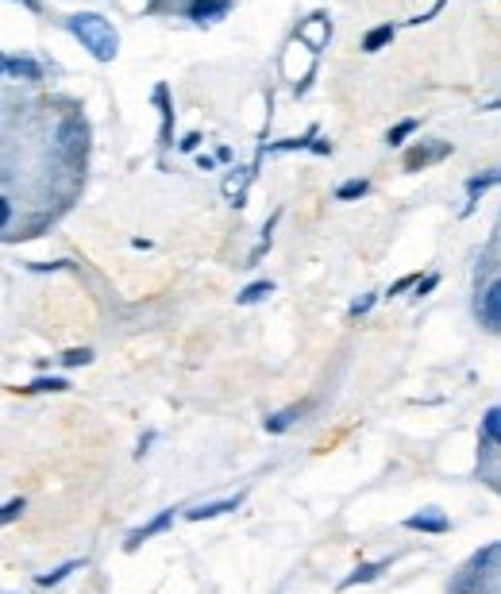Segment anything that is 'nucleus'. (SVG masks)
Returning <instances> with one entry per match:
<instances>
[{"instance_id": "obj_18", "label": "nucleus", "mask_w": 501, "mask_h": 594, "mask_svg": "<svg viewBox=\"0 0 501 594\" xmlns=\"http://www.w3.org/2000/svg\"><path fill=\"white\" fill-rule=\"evenodd\" d=\"M266 294H274V282H270V278H263V282H251V286H243V290H239V305H255V301H263Z\"/></svg>"}, {"instance_id": "obj_19", "label": "nucleus", "mask_w": 501, "mask_h": 594, "mask_svg": "<svg viewBox=\"0 0 501 594\" xmlns=\"http://www.w3.org/2000/svg\"><path fill=\"white\" fill-rule=\"evenodd\" d=\"M58 390H70V382L58 375H43L27 386V394H58Z\"/></svg>"}, {"instance_id": "obj_2", "label": "nucleus", "mask_w": 501, "mask_h": 594, "mask_svg": "<svg viewBox=\"0 0 501 594\" xmlns=\"http://www.w3.org/2000/svg\"><path fill=\"white\" fill-rule=\"evenodd\" d=\"M494 560H498V544H486L482 552H475V556H471V564L455 575L451 594H478V587H482V575L494 567Z\"/></svg>"}, {"instance_id": "obj_4", "label": "nucleus", "mask_w": 501, "mask_h": 594, "mask_svg": "<svg viewBox=\"0 0 501 594\" xmlns=\"http://www.w3.org/2000/svg\"><path fill=\"white\" fill-rule=\"evenodd\" d=\"M58 147H62L66 159H81L85 147H89V124H85L81 116H70V120L58 128Z\"/></svg>"}, {"instance_id": "obj_5", "label": "nucleus", "mask_w": 501, "mask_h": 594, "mask_svg": "<svg viewBox=\"0 0 501 594\" xmlns=\"http://www.w3.org/2000/svg\"><path fill=\"white\" fill-rule=\"evenodd\" d=\"M405 529L409 533H432V537H444V533H451V517L440 506H424V510H417L413 517H405Z\"/></svg>"}, {"instance_id": "obj_24", "label": "nucleus", "mask_w": 501, "mask_h": 594, "mask_svg": "<svg viewBox=\"0 0 501 594\" xmlns=\"http://www.w3.org/2000/svg\"><path fill=\"white\" fill-rule=\"evenodd\" d=\"M374 301H378V294H363V297H355L347 313H351V317H367L370 309H374Z\"/></svg>"}, {"instance_id": "obj_9", "label": "nucleus", "mask_w": 501, "mask_h": 594, "mask_svg": "<svg viewBox=\"0 0 501 594\" xmlns=\"http://www.w3.org/2000/svg\"><path fill=\"white\" fill-rule=\"evenodd\" d=\"M498 448H501V409L490 405L486 417H482V452L486 456H498Z\"/></svg>"}, {"instance_id": "obj_16", "label": "nucleus", "mask_w": 501, "mask_h": 594, "mask_svg": "<svg viewBox=\"0 0 501 594\" xmlns=\"http://www.w3.org/2000/svg\"><path fill=\"white\" fill-rule=\"evenodd\" d=\"M4 74H12V78H24V81H39V78H43L39 62H31V58H8V70H4Z\"/></svg>"}, {"instance_id": "obj_6", "label": "nucleus", "mask_w": 501, "mask_h": 594, "mask_svg": "<svg viewBox=\"0 0 501 594\" xmlns=\"http://www.w3.org/2000/svg\"><path fill=\"white\" fill-rule=\"evenodd\" d=\"M297 39H301V43H305L313 54H320L324 47H328V39H332V24H328V16H320V12L317 16H309L305 24L297 27Z\"/></svg>"}, {"instance_id": "obj_13", "label": "nucleus", "mask_w": 501, "mask_h": 594, "mask_svg": "<svg viewBox=\"0 0 501 594\" xmlns=\"http://www.w3.org/2000/svg\"><path fill=\"white\" fill-rule=\"evenodd\" d=\"M297 421H301V405H290V409H278V413H270V417L263 421V429L270 432V436H282V432H290Z\"/></svg>"}, {"instance_id": "obj_8", "label": "nucleus", "mask_w": 501, "mask_h": 594, "mask_svg": "<svg viewBox=\"0 0 501 594\" xmlns=\"http://www.w3.org/2000/svg\"><path fill=\"white\" fill-rule=\"evenodd\" d=\"M243 506V494H232V498H220V502H201L193 510H185L189 521H212V517H224V513H236Z\"/></svg>"}, {"instance_id": "obj_12", "label": "nucleus", "mask_w": 501, "mask_h": 594, "mask_svg": "<svg viewBox=\"0 0 501 594\" xmlns=\"http://www.w3.org/2000/svg\"><path fill=\"white\" fill-rule=\"evenodd\" d=\"M390 567V560H374V564H359L347 579H340V591H351V587H367V583H374L382 571Z\"/></svg>"}, {"instance_id": "obj_31", "label": "nucleus", "mask_w": 501, "mask_h": 594, "mask_svg": "<svg viewBox=\"0 0 501 594\" xmlns=\"http://www.w3.org/2000/svg\"><path fill=\"white\" fill-rule=\"evenodd\" d=\"M4 70H8V58H4V54H0V74H4Z\"/></svg>"}, {"instance_id": "obj_7", "label": "nucleus", "mask_w": 501, "mask_h": 594, "mask_svg": "<svg viewBox=\"0 0 501 594\" xmlns=\"http://www.w3.org/2000/svg\"><path fill=\"white\" fill-rule=\"evenodd\" d=\"M174 513H178V510H162V513H155V517H151L147 525H139V529H135L132 537H128V544H124V548H128V552H135V548H139L143 540H151V537H159V533H166V529L174 525Z\"/></svg>"}, {"instance_id": "obj_10", "label": "nucleus", "mask_w": 501, "mask_h": 594, "mask_svg": "<svg viewBox=\"0 0 501 594\" xmlns=\"http://www.w3.org/2000/svg\"><path fill=\"white\" fill-rule=\"evenodd\" d=\"M448 155H451V143H436V147H413V151L405 155V170H424V166L448 159Z\"/></svg>"}, {"instance_id": "obj_21", "label": "nucleus", "mask_w": 501, "mask_h": 594, "mask_svg": "<svg viewBox=\"0 0 501 594\" xmlns=\"http://www.w3.org/2000/svg\"><path fill=\"white\" fill-rule=\"evenodd\" d=\"M24 510H27V502L20 498V494H16L12 502H4V506H0V529H4V525H12V521H20Z\"/></svg>"}, {"instance_id": "obj_11", "label": "nucleus", "mask_w": 501, "mask_h": 594, "mask_svg": "<svg viewBox=\"0 0 501 594\" xmlns=\"http://www.w3.org/2000/svg\"><path fill=\"white\" fill-rule=\"evenodd\" d=\"M228 0H193L189 4V20L193 24H212V20H224L228 16Z\"/></svg>"}, {"instance_id": "obj_15", "label": "nucleus", "mask_w": 501, "mask_h": 594, "mask_svg": "<svg viewBox=\"0 0 501 594\" xmlns=\"http://www.w3.org/2000/svg\"><path fill=\"white\" fill-rule=\"evenodd\" d=\"M394 43V24H378L367 31V39H363V51L367 54H378L382 47H390Z\"/></svg>"}, {"instance_id": "obj_25", "label": "nucleus", "mask_w": 501, "mask_h": 594, "mask_svg": "<svg viewBox=\"0 0 501 594\" xmlns=\"http://www.w3.org/2000/svg\"><path fill=\"white\" fill-rule=\"evenodd\" d=\"M413 286H417V290H413V297L421 301V297H428L432 290H436V286H440V274H428L424 282H413Z\"/></svg>"}, {"instance_id": "obj_3", "label": "nucleus", "mask_w": 501, "mask_h": 594, "mask_svg": "<svg viewBox=\"0 0 501 594\" xmlns=\"http://www.w3.org/2000/svg\"><path fill=\"white\" fill-rule=\"evenodd\" d=\"M475 317L482 321L486 332H498L501 328V282L498 278H490V282H486V290H478Z\"/></svg>"}, {"instance_id": "obj_29", "label": "nucleus", "mask_w": 501, "mask_h": 594, "mask_svg": "<svg viewBox=\"0 0 501 594\" xmlns=\"http://www.w3.org/2000/svg\"><path fill=\"white\" fill-rule=\"evenodd\" d=\"M151 440H155V432H147V436L139 440V452H135V456H147V448H151Z\"/></svg>"}, {"instance_id": "obj_27", "label": "nucleus", "mask_w": 501, "mask_h": 594, "mask_svg": "<svg viewBox=\"0 0 501 594\" xmlns=\"http://www.w3.org/2000/svg\"><path fill=\"white\" fill-rule=\"evenodd\" d=\"M8 220H12V205L8 197H0V228H8Z\"/></svg>"}, {"instance_id": "obj_17", "label": "nucleus", "mask_w": 501, "mask_h": 594, "mask_svg": "<svg viewBox=\"0 0 501 594\" xmlns=\"http://www.w3.org/2000/svg\"><path fill=\"white\" fill-rule=\"evenodd\" d=\"M494 182H498V174H494V170H490V174H482V178H471V182H467V193H471V201H467V209H463V216L475 213L478 193H486V189L494 186Z\"/></svg>"}, {"instance_id": "obj_20", "label": "nucleus", "mask_w": 501, "mask_h": 594, "mask_svg": "<svg viewBox=\"0 0 501 594\" xmlns=\"http://www.w3.org/2000/svg\"><path fill=\"white\" fill-rule=\"evenodd\" d=\"M367 193H370L367 178H351V182H343V186L336 189V197H340V201H359V197H367Z\"/></svg>"}, {"instance_id": "obj_23", "label": "nucleus", "mask_w": 501, "mask_h": 594, "mask_svg": "<svg viewBox=\"0 0 501 594\" xmlns=\"http://www.w3.org/2000/svg\"><path fill=\"white\" fill-rule=\"evenodd\" d=\"M62 367H85V363H93V348H70L62 351V359H58Z\"/></svg>"}, {"instance_id": "obj_26", "label": "nucleus", "mask_w": 501, "mask_h": 594, "mask_svg": "<svg viewBox=\"0 0 501 594\" xmlns=\"http://www.w3.org/2000/svg\"><path fill=\"white\" fill-rule=\"evenodd\" d=\"M413 282H417V274H409V278H401V282H394V286H390V297H397L401 290H409Z\"/></svg>"}, {"instance_id": "obj_22", "label": "nucleus", "mask_w": 501, "mask_h": 594, "mask_svg": "<svg viewBox=\"0 0 501 594\" xmlns=\"http://www.w3.org/2000/svg\"><path fill=\"white\" fill-rule=\"evenodd\" d=\"M417 128H421V120H401V124H397L394 132L386 135V143H390V147H401V143H405L409 135L417 132Z\"/></svg>"}, {"instance_id": "obj_1", "label": "nucleus", "mask_w": 501, "mask_h": 594, "mask_svg": "<svg viewBox=\"0 0 501 594\" xmlns=\"http://www.w3.org/2000/svg\"><path fill=\"white\" fill-rule=\"evenodd\" d=\"M70 31H74V39H81V47L93 54L97 62H112L120 54V35H116L112 20H105L101 12H78V16H70Z\"/></svg>"}, {"instance_id": "obj_14", "label": "nucleus", "mask_w": 501, "mask_h": 594, "mask_svg": "<svg viewBox=\"0 0 501 594\" xmlns=\"http://www.w3.org/2000/svg\"><path fill=\"white\" fill-rule=\"evenodd\" d=\"M81 567H85V560H66V564H58L54 571H47V575H39L35 583H39L43 591H51V587H58V583H66V579H70L74 571H81Z\"/></svg>"}, {"instance_id": "obj_30", "label": "nucleus", "mask_w": 501, "mask_h": 594, "mask_svg": "<svg viewBox=\"0 0 501 594\" xmlns=\"http://www.w3.org/2000/svg\"><path fill=\"white\" fill-rule=\"evenodd\" d=\"M20 4H24L27 12H43V4H39V0H20Z\"/></svg>"}, {"instance_id": "obj_28", "label": "nucleus", "mask_w": 501, "mask_h": 594, "mask_svg": "<svg viewBox=\"0 0 501 594\" xmlns=\"http://www.w3.org/2000/svg\"><path fill=\"white\" fill-rule=\"evenodd\" d=\"M197 143H201V135H197V132H189V135H185V139H182V151H197Z\"/></svg>"}]
</instances>
